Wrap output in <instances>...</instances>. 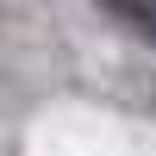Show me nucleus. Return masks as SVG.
Segmentation results:
<instances>
[{"label": "nucleus", "mask_w": 156, "mask_h": 156, "mask_svg": "<svg viewBox=\"0 0 156 156\" xmlns=\"http://www.w3.org/2000/svg\"><path fill=\"white\" fill-rule=\"evenodd\" d=\"M100 12H106L112 25H125L131 37H144V44L156 50V0H94Z\"/></svg>", "instance_id": "f257e3e1"}]
</instances>
